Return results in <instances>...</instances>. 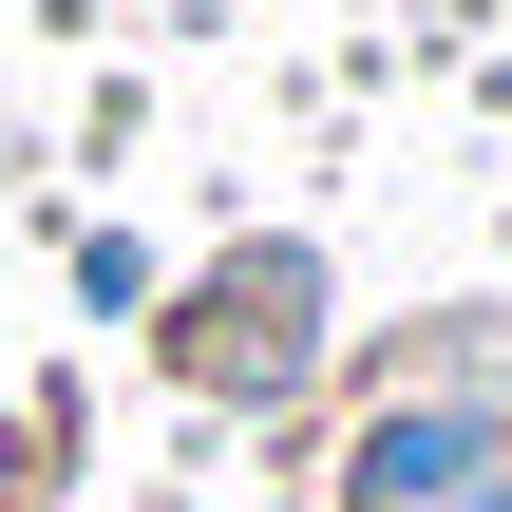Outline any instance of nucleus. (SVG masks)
I'll use <instances>...</instances> for the list:
<instances>
[{
  "instance_id": "f257e3e1",
  "label": "nucleus",
  "mask_w": 512,
  "mask_h": 512,
  "mask_svg": "<svg viewBox=\"0 0 512 512\" xmlns=\"http://www.w3.org/2000/svg\"><path fill=\"white\" fill-rule=\"evenodd\" d=\"M342 512H512V437H494V399H399V418H361Z\"/></svg>"
},
{
  "instance_id": "f03ea898",
  "label": "nucleus",
  "mask_w": 512,
  "mask_h": 512,
  "mask_svg": "<svg viewBox=\"0 0 512 512\" xmlns=\"http://www.w3.org/2000/svg\"><path fill=\"white\" fill-rule=\"evenodd\" d=\"M494 380H512V342H494Z\"/></svg>"
}]
</instances>
